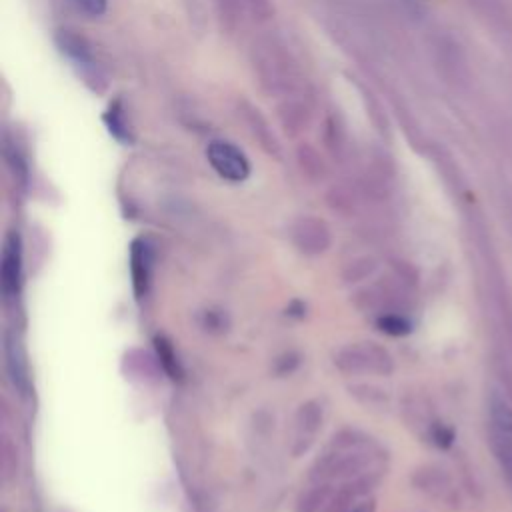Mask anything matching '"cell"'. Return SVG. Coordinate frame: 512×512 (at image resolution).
<instances>
[{
  "mask_svg": "<svg viewBox=\"0 0 512 512\" xmlns=\"http://www.w3.org/2000/svg\"><path fill=\"white\" fill-rule=\"evenodd\" d=\"M372 470H376V446L356 450L326 448V452L312 464L310 478L312 482L328 484L348 482Z\"/></svg>",
  "mask_w": 512,
  "mask_h": 512,
  "instance_id": "cell-1",
  "label": "cell"
},
{
  "mask_svg": "<svg viewBox=\"0 0 512 512\" xmlns=\"http://www.w3.org/2000/svg\"><path fill=\"white\" fill-rule=\"evenodd\" d=\"M210 166L218 176L230 182H242L250 174V162L246 154L228 140H212L206 150Z\"/></svg>",
  "mask_w": 512,
  "mask_h": 512,
  "instance_id": "cell-3",
  "label": "cell"
},
{
  "mask_svg": "<svg viewBox=\"0 0 512 512\" xmlns=\"http://www.w3.org/2000/svg\"><path fill=\"white\" fill-rule=\"evenodd\" d=\"M334 366L346 376H362V374L386 376L392 372V358L376 342L362 340V342H350L340 346L334 354Z\"/></svg>",
  "mask_w": 512,
  "mask_h": 512,
  "instance_id": "cell-2",
  "label": "cell"
},
{
  "mask_svg": "<svg viewBox=\"0 0 512 512\" xmlns=\"http://www.w3.org/2000/svg\"><path fill=\"white\" fill-rule=\"evenodd\" d=\"M332 488L328 482H314V486L306 488L298 500L294 512H324L326 504L332 498Z\"/></svg>",
  "mask_w": 512,
  "mask_h": 512,
  "instance_id": "cell-10",
  "label": "cell"
},
{
  "mask_svg": "<svg viewBox=\"0 0 512 512\" xmlns=\"http://www.w3.org/2000/svg\"><path fill=\"white\" fill-rule=\"evenodd\" d=\"M290 236H292L294 246L306 256L324 254L332 244V234H330L328 224L314 216H304V218L296 220Z\"/></svg>",
  "mask_w": 512,
  "mask_h": 512,
  "instance_id": "cell-6",
  "label": "cell"
},
{
  "mask_svg": "<svg viewBox=\"0 0 512 512\" xmlns=\"http://www.w3.org/2000/svg\"><path fill=\"white\" fill-rule=\"evenodd\" d=\"M22 284V240L16 230H10L2 242L0 256V292L4 300H12Z\"/></svg>",
  "mask_w": 512,
  "mask_h": 512,
  "instance_id": "cell-4",
  "label": "cell"
},
{
  "mask_svg": "<svg viewBox=\"0 0 512 512\" xmlns=\"http://www.w3.org/2000/svg\"><path fill=\"white\" fill-rule=\"evenodd\" d=\"M104 124L108 128V132L118 142H124V144L132 142V128H130V122H128L126 108L122 106L120 100H116V102H112L108 106V110L104 112Z\"/></svg>",
  "mask_w": 512,
  "mask_h": 512,
  "instance_id": "cell-11",
  "label": "cell"
},
{
  "mask_svg": "<svg viewBox=\"0 0 512 512\" xmlns=\"http://www.w3.org/2000/svg\"><path fill=\"white\" fill-rule=\"evenodd\" d=\"M154 252L146 238H136L130 244V276H132V288L136 298H142L150 284V272H152Z\"/></svg>",
  "mask_w": 512,
  "mask_h": 512,
  "instance_id": "cell-8",
  "label": "cell"
},
{
  "mask_svg": "<svg viewBox=\"0 0 512 512\" xmlns=\"http://www.w3.org/2000/svg\"><path fill=\"white\" fill-rule=\"evenodd\" d=\"M58 48L62 50V54H66L72 62L80 64V66H94V56H92V48L86 42V38L74 34L72 30H62L56 36Z\"/></svg>",
  "mask_w": 512,
  "mask_h": 512,
  "instance_id": "cell-9",
  "label": "cell"
},
{
  "mask_svg": "<svg viewBox=\"0 0 512 512\" xmlns=\"http://www.w3.org/2000/svg\"><path fill=\"white\" fill-rule=\"evenodd\" d=\"M374 446H376L374 440L356 428L340 430L338 434L332 436L328 444V448H334V450H356V448H374Z\"/></svg>",
  "mask_w": 512,
  "mask_h": 512,
  "instance_id": "cell-12",
  "label": "cell"
},
{
  "mask_svg": "<svg viewBox=\"0 0 512 512\" xmlns=\"http://www.w3.org/2000/svg\"><path fill=\"white\" fill-rule=\"evenodd\" d=\"M376 260L372 256H358L354 260H350L344 270H342V278L344 282L348 284H354V282H360V280H366L370 278L374 272H376Z\"/></svg>",
  "mask_w": 512,
  "mask_h": 512,
  "instance_id": "cell-13",
  "label": "cell"
},
{
  "mask_svg": "<svg viewBox=\"0 0 512 512\" xmlns=\"http://www.w3.org/2000/svg\"><path fill=\"white\" fill-rule=\"evenodd\" d=\"M154 346H156L160 364L164 366V370L168 372V376H170L172 380H182V368H180V362H178V358H176V354H174L172 344H170L164 336H156V338H154Z\"/></svg>",
  "mask_w": 512,
  "mask_h": 512,
  "instance_id": "cell-14",
  "label": "cell"
},
{
  "mask_svg": "<svg viewBox=\"0 0 512 512\" xmlns=\"http://www.w3.org/2000/svg\"><path fill=\"white\" fill-rule=\"evenodd\" d=\"M4 364H6V372H8L12 386L20 394H26L30 390V372H28L26 350H24L20 336L12 330L4 332Z\"/></svg>",
  "mask_w": 512,
  "mask_h": 512,
  "instance_id": "cell-7",
  "label": "cell"
},
{
  "mask_svg": "<svg viewBox=\"0 0 512 512\" xmlns=\"http://www.w3.org/2000/svg\"><path fill=\"white\" fill-rule=\"evenodd\" d=\"M78 12L90 16V18H98L106 12L108 8V0H70Z\"/></svg>",
  "mask_w": 512,
  "mask_h": 512,
  "instance_id": "cell-16",
  "label": "cell"
},
{
  "mask_svg": "<svg viewBox=\"0 0 512 512\" xmlns=\"http://www.w3.org/2000/svg\"><path fill=\"white\" fill-rule=\"evenodd\" d=\"M350 512H376V502L374 500H360L356 506L350 508Z\"/></svg>",
  "mask_w": 512,
  "mask_h": 512,
  "instance_id": "cell-17",
  "label": "cell"
},
{
  "mask_svg": "<svg viewBox=\"0 0 512 512\" xmlns=\"http://www.w3.org/2000/svg\"><path fill=\"white\" fill-rule=\"evenodd\" d=\"M378 328L390 336H404L410 332V322L396 312H382L376 320Z\"/></svg>",
  "mask_w": 512,
  "mask_h": 512,
  "instance_id": "cell-15",
  "label": "cell"
},
{
  "mask_svg": "<svg viewBox=\"0 0 512 512\" xmlns=\"http://www.w3.org/2000/svg\"><path fill=\"white\" fill-rule=\"evenodd\" d=\"M320 426H322V406L316 400H308L300 404L294 414L292 442H290V452L294 458L310 450V446L318 436Z\"/></svg>",
  "mask_w": 512,
  "mask_h": 512,
  "instance_id": "cell-5",
  "label": "cell"
}]
</instances>
